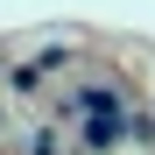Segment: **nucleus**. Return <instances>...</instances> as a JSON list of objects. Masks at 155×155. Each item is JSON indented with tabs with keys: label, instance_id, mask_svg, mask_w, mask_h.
<instances>
[]
</instances>
